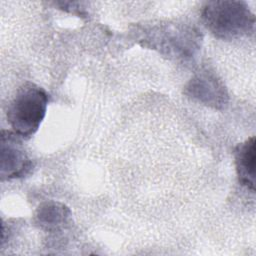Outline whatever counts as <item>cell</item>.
Instances as JSON below:
<instances>
[{
	"label": "cell",
	"instance_id": "obj_1",
	"mask_svg": "<svg viewBox=\"0 0 256 256\" xmlns=\"http://www.w3.org/2000/svg\"><path fill=\"white\" fill-rule=\"evenodd\" d=\"M205 27L217 38L232 40L255 31V15L244 1H209L201 12Z\"/></svg>",
	"mask_w": 256,
	"mask_h": 256
},
{
	"label": "cell",
	"instance_id": "obj_2",
	"mask_svg": "<svg viewBox=\"0 0 256 256\" xmlns=\"http://www.w3.org/2000/svg\"><path fill=\"white\" fill-rule=\"evenodd\" d=\"M139 41L142 46L157 50L170 59L185 61L198 53L202 34L190 24H160L146 30Z\"/></svg>",
	"mask_w": 256,
	"mask_h": 256
},
{
	"label": "cell",
	"instance_id": "obj_3",
	"mask_svg": "<svg viewBox=\"0 0 256 256\" xmlns=\"http://www.w3.org/2000/svg\"><path fill=\"white\" fill-rule=\"evenodd\" d=\"M49 102V95L40 86L26 82L20 86L7 110L13 132L22 138L31 137L40 127Z\"/></svg>",
	"mask_w": 256,
	"mask_h": 256
},
{
	"label": "cell",
	"instance_id": "obj_4",
	"mask_svg": "<svg viewBox=\"0 0 256 256\" xmlns=\"http://www.w3.org/2000/svg\"><path fill=\"white\" fill-rule=\"evenodd\" d=\"M21 138L13 131H1L0 177L2 181L22 178L33 168L32 160L24 150Z\"/></svg>",
	"mask_w": 256,
	"mask_h": 256
},
{
	"label": "cell",
	"instance_id": "obj_5",
	"mask_svg": "<svg viewBox=\"0 0 256 256\" xmlns=\"http://www.w3.org/2000/svg\"><path fill=\"white\" fill-rule=\"evenodd\" d=\"M184 94L205 106L223 110L229 103L228 91L220 78L209 71L195 74L185 85Z\"/></svg>",
	"mask_w": 256,
	"mask_h": 256
},
{
	"label": "cell",
	"instance_id": "obj_6",
	"mask_svg": "<svg viewBox=\"0 0 256 256\" xmlns=\"http://www.w3.org/2000/svg\"><path fill=\"white\" fill-rule=\"evenodd\" d=\"M71 220V210L58 201H46L40 204L34 215L38 228L46 232H57L65 228Z\"/></svg>",
	"mask_w": 256,
	"mask_h": 256
},
{
	"label": "cell",
	"instance_id": "obj_7",
	"mask_svg": "<svg viewBox=\"0 0 256 256\" xmlns=\"http://www.w3.org/2000/svg\"><path fill=\"white\" fill-rule=\"evenodd\" d=\"M255 137L252 136L234 148V161L239 183L255 191Z\"/></svg>",
	"mask_w": 256,
	"mask_h": 256
}]
</instances>
